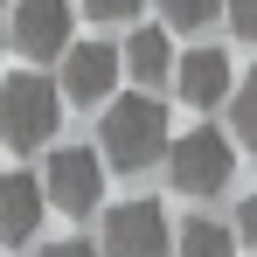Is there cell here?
I'll use <instances>...</instances> for the list:
<instances>
[{"mask_svg": "<svg viewBox=\"0 0 257 257\" xmlns=\"http://www.w3.org/2000/svg\"><path fill=\"white\" fill-rule=\"evenodd\" d=\"M229 132H236V146H250V153H257V70L229 90Z\"/></svg>", "mask_w": 257, "mask_h": 257, "instance_id": "cell-12", "label": "cell"}, {"mask_svg": "<svg viewBox=\"0 0 257 257\" xmlns=\"http://www.w3.org/2000/svg\"><path fill=\"white\" fill-rule=\"evenodd\" d=\"M236 236H243V243H257V195L236 209Z\"/></svg>", "mask_w": 257, "mask_h": 257, "instance_id": "cell-17", "label": "cell"}, {"mask_svg": "<svg viewBox=\"0 0 257 257\" xmlns=\"http://www.w3.org/2000/svg\"><path fill=\"white\" fill-rule=\"evenodd\" d=\"M42 181L35 174H0V243H28L35 229H42Z\"/></svg>", "mask_w": 257, "mask_h": 257, "instance_id": "cell-9", "label": "cell"}, {"mask_svg": "<svg viewBox=\"0 0 257 257\" xmlns=\"http://www.w3.org/2000/svg\"><path fill=\"white\" fill-rule=\"evenodd\" d=\"M35 257H97V250H90L84 236H63V243H42Z\"/></svg>", "mask_w": 257, "mask_h": 257, "instance_id": "cell-16", "label": "cell"}, {"mask_svg": "<svg viewBox=\"0 0 257 257\" xmlns=\"http://www.w3.org/2000/svg\"><path fill=\"white\" fill-rule=\"evenodd\" d=\"M222 14H229V28L243 42H257V0H222Z\"/></svg>", "mask_w": 257, "mask_h": 257, "instance_id": "cell-14", "label": "cell"}, {"mask_svg": "<svg viewBox=\"0 0 257 257\" xmlns=\"http://www.w3.org/2000/svg\"><path fill=\"white\" fill-rule=\"evenodd\" d=\"M181 257H236V229H222V222H188V229H181Z\"/></svg>", "mask_w": 257, "mask_h": 257, "instance_id": "cell-11", "label": "cell"}, {"mask_svg": "<svg viewBox=\"0 0 257 257\" xmlns=\"http://www.w3.org/2000/svg\"><path fill=\"white\" fill-rule=\"evenodd\" d=\"M174 146L167 132V104L153 97V90H132L118 97L111 111H104V139H97V153H104V167L111 174H139V167H160Z\"/></svg>", "mask_w": 257, "mask_h": 257, "instance_id": "cell-1", "label": "cell"}, {"mask_svg": "<svg viewBox=\"0 0 257 257\" xmlns=\"http://www.w3.org/2000/svg\"><path fill=\"white\" fill-rule=\"evenodd\" d=\"M70 21H77V0H14V28H7V42L21 49L28 63H42V56L63 63V49H70Z\"/></svg>", "mask_w": 257, "mask_h": 257, "instance_id": "cell-6", "label": "cell"}, {"mask_svg": "<svg viewBox=\"0 0 257 257\" xmlns=\"http://www.w3.org/2000/svg\"><path fill=\"white\" fill-rule=\"evenodd\" d=\"M0 7H14V0H0Z\"/></svg>", "mask_w": 257, "mask_h": 257, "instance_id": "cell-19", "label": "cell"}, {"mask_svg": "<svg viewBox=\"0 0 257 257\" xmlns=\"http://www.w3.org/2000/svg\"><path fill=\"white\" fill-rule=\"evenodd\" d=\"M118 77H125V49H111V42H77V49H63V97L70 104H104L111 90H118Z\"/></svg>", "mask_w": 257, "mask_h": 257, "instance_id": "cell-7", "label": "cell"}, {"mask_svg": "<svg viewBox=\"0 0 257 257\" xmlns=\"http://www.w3.org/2000/svg\"><path fill=\"white\" fill-rule=\"evenodd\" d=\"M229 167H236V139L215 125H195V132H174L167 146V181L174 195H188V202H209L229 188Z\"/></svg>", "mask_w": 257, "mask_h": 257, "instance_id": "cell-3", "label": "cell"}, {"mask_svg": "<svg viewBox=\"0 0 257 257\" xmlns=\"http://www.w3.org/2000/svg\"><path fill=\"white\" fill-rule=\"evenodd\" d=\"M104 153H84V146H56L49 153V167H42V195H49V209H63V215H90V209H104Z\"/></svg>", "mask_w": 257, "mask_h": 257, "instance_id": "cell-4", "label": "cell"}, {"mask_svg": "<svg viewBox=\"0 0 257 257\" xmlns=\"http://www.w3.org/2000/svg\"><path fill=\"white\" fill-rule=\"evenodd\" d=\"M63 84H49L35 70H21V77H0V139L14 146V153H42L56 125H63Z\"/></svg>", "mask_w": 257, "mask_h": 257, "instance_id": "cell-2", "label": "cell"}, {"mask_svg": "<svg viewBox=\"0 0 257 257\" xmlns=\"http://www.w3.org/2000/svg\"><path fill=\"white\" fill-rule=\"evenodd\" d=\"M174 90H181L195 111L229 104V90H236V77H229V56H222V49H188V56L174 63Z\"/></svg>", "mask_w": 257, "mask_h": 257, "instance_id": "cell-8", "label": "cell"}, {"mask_svg": "<svg viewBox=\"0 0 257 257\" xmlns=\"http://www.w3.org/2000/svg\"><path fill=\"white\" fill-rule=\"evenodd\" d=\"M167 209L160 202H118L104 215V243L97 257H167Z\"/></svg>", "mask_w": 257, "mask_h": 257, "instance_id": "cell-5", "label": "cell"}, {"mask_svg": "<svg viewBox=\"0 0 257 257\" xmlns=\"http://www.w3.org/2000/svg\"><path fill=\"white\" fill-rule=\"evenodd\" d=\"M0 56H7V35H0Z\"/></svg>", "mask_w": 257, "mask_h": 257, "instance_id": "cell-18", "label": "cell"}, {"mask_svg": "<svg viewBox=\"0 0 257 257\" xmlns=\"http://www.w3.org/2000/svg\"><path fill=\"white\" fill-rule=\"evenodd\" d=\"M215 14H222V0H160V21H167V28H181V35L209 28Z\"/></svg>", "mask_w": 257, "mask_h": 257, "instance_id": "cell-13", "label": "cell"}, {"mask_svg": "<svg viewBox=\"0 0 257 257\" xmlns=\"http://www.w3.org/2000/svg\"><path fill=\"white\" fill-rule=\"evenodd\" d=\"M84 14H97V21H132L139 0H84Z\"/></svg>", "mask_w": 257, "mask_h": 257, "instance_id": "cell-15", "label": "cell"}, {"mask_svg": "<svg viewBox=\"0 0 257 257\" xmlns=\"http://www.w3.org/2000/svg\"><path fill=\"white\" fill-rule=\"evenodd\" d=\"M125 77H132L139 90H153V84H167V77H174L167 28H132V42H125Z\"/></svg>", "mask_w": 257, "mask_h": 257, "instance_id": "cell-10", "label": "cell"}]
</instances>
